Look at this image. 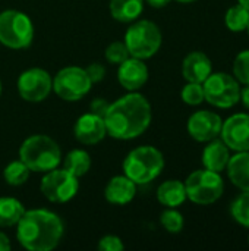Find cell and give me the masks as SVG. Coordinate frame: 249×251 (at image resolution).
<instances>
[{
    "mask_svg": "<svg viewBox=\"0 0 249 251\" xmlns=\"http://www.w3.org/2000/svg\"><path fill=\"white\" fill-rule=\"evenodd\" d=\"M238 3H239L241 6H244L245 9H248L249 10V0H238Z\"/></svg>",
    "mask_w": 249,
    "mask_h": 251,
    "instance_id": "obj_37",
    "label": "cell"
},
{
    "mask_svg": "<svg viewBox=\"0 0 249 251\" xmlns=\"http://www.w3.org/2000/svg\"><path fill=\"white\" fill-rule=\"evenodd\" d=\"M147 3L153 7H164L170 3V0H147Z\"/></svg>",
    "mask_w": 249,
    "mask_h": 251,
    "instance_id": "obj_36",
    "label": "cell"
},
{
    "mask_svg": "<svg viewBox=\"0 0 249 251\" xmlns=\"http://www.w3.org/2000/svg\"><path fill=\"white\" fill-rule=\"evenodd\" d=\"M248 243H249V237H248Z\"/></svg>",
    "mask_w": 249,
    "mask_h": 251,
    "instance_id": "obj_41",
    "label": "cell"
},
{
    "mask_svg": "<svg viewBox=\"0 0 249 251\" xmlns=\"http://www.w3.org/2000/svg\"><path fill=\"white\" fill-rule=\"evenodd\" d=\"M53 88V81L44 69L32 68L21 74L18 79V91L21 97L31 103H38L47 99Z\"/></svg>",
    "mask_w": 249,
    "mask_h": 251,
    "instance_id": "obj_11",
    "label": "cell"
},
{
    "mask_svg": "<svg viewBox=\"0 0 249 251\" xmlns=\"http://www.w3.org/2000/svg\"><path fill=\"white\" fill-rule=\"evenodd\" d=\"M91 168V157L85 150H72L68 153L63 169H66L69 174H72L76 178L84 176Z\"/></svg>",
    "mask_w": 249,
    "mask_h": 251,
    "instance_id": "obj_23",
    "label": "cell"
},
{
    "mask_svg": "<svg viewBox=\"0 0 249 251\" xmlns=\"http://www.w3.org/2000/svg\"><path fill=\"white\" fill-rule=\"evenodd\" d=\"M144 10V0H110V12L116 21L132 22Z\"/></svg>",
    "mask_w": 249,
    "mask_h": 251,
    "instance_id": "obj_21",
    "label": "cell"
},
{
    "mask_svg": "<svg viewBox=\"0 0 249 251\" xmlns=\"http://www.w3.org/2000/svg\"><path fill=\"white\" fill-rule=\"evenodd\" d=\"M233 75L239 84H249V50L241 51L233 62Z\"/></svg>",
    "mask_w": 249,
    "mask_h": 251,
    "instance_id": "obj_28",
    "label": "cell"
},
{
    "mask_svg": "<svg viewBox=\"0 0 249 251\" xmlns=\"http://www.w3.org/2000/svg\"><path fill=\"white\" fill-rule=\"evenodd\" d=\"M98 249L101 251H122L125 249L122 240L116 235H106L100 240Z\"/></svg>",
    "mask_w": 249,
    "mask_h": 251,
    "instance_id": "obj_31",
    "label": "cell"
},
{
    "mask_svg": "<svg viewBox=\"0 0 249 251\" xmlns=\"http://www.w3.org/2000/svg\"><path fill=\"white\" fill-rule=\"evenodd\" d=\"M104 54H106V59L110 63H114V65H120L122 62H125L131 56L125 41H114V43H112L106 49Z\"/></svg>",
    "mask_w": 249,
    "mask_h": 251,
    "instance_id": "obj_30",
    "label": "cell"
},
{
    "mask_svg": "<svg viewBox=\"0 0 249 251\" xmlns=\"http://www.w3.org/2000/svg\"><path fill=\"white\" fill-rule=\"evenodd\" d=\"M230 212L239 225L249 228V191H244L233 200Z\"/></svg>",
    "mask_w": 249,
    "mask_h": 251,
    "instance_id": "obj_26",
    "label": "cell"
},
{
    "mask_svg": "<svg viewBox=\"0 0 249 251\" xmlns=\"http://www.w3.org/2000/svg\"><path fill=\"white\" fill-rule=\"evenodd\" d=\"M248 22L249 10L245 9L244 6H241L239 3L236 6H232L225 15V24H226L227 29L233 31V32H241V31L247 29Z\"/></svg>",
    "mask_w": 249,
    "mask_h": 251,
    "instance_id": "obj_24",
    "label": "cell"
},
{
    "mask_svg": "<svg viewBox=\"0 0 249 251\" xmlns=\"http://www.w3.org/2000/svg\"><path fill=\"white\" fill-rule=\"evenodd\" d=\"M247 31H248V34H249V22H248V26H247Z\"/></svg>",
    "mask_w": 249,
    "mask_h": 251,
    "instance_id": "obj_40",
    "label": "cell"
},
{
    "mask_svg": "<svg viewBox=\"0 0 249 251\" xmlns=\"http://www.w3.org/2000/svg\"><path fill=\"white\" fill-rule=\"evenodd\" d=\"M23 213H25V207L19 200L12 197L0 199V226L18 225Z\"/></svg>",
    "mask_w": 249,
    "mask_h": 251,
    "instance_id": "obj_22",
    "label": "cell"
},
{
    "mask_svg": "<svg viewBox=\"0 0 249 251\" xmlns=\"http://www.w3.org/2000/svg\"><path fill=\"white\" fill-rule=\"evenodd\" d=\"M10 250V241L9 238L0 231V251H9Z\"/></svg>",
    "mask_w": 249,
    "mask_h": 251,
    "instance_id": "obj_35",
    "label": "cell"
},
{
    "mask_svg": "<svg viewBox=\"0 0 249 251\" xmlns=\"http://www.w3.org/2000/svg\"><path fill=\"white\" fill-rule=\"evenodd\" d=\"M204 99L214 107L229 109L239 103L241 99V84L238 79L226 72L210 74V76L203 82Z\"/></svg>",
    "mask_w": 249,
    "mask_h": 251,
    "instance_id": "obj_8",
    "label": "cell"
},
{
    "mask_svg": "<svg viewBox=\"0 0 249 251\" xmlns=\"http://www.w3.org/2000/svg\"><path fill=\"white\" fill-rule=\"evenodd\" d=\"M160 222H161L163 228H164L167 232H170V234H178V232H181V231L183 229V224H185L183 216H182L178 210L170 209V207H169V210H166V212L161 213Z\"/></svg>",
    "mask_w": 249,
    "mask_h": 251,
    "instance_id": "obj_27",
    "label": "cell"
},
{
    "mask_svg": "<svg viewBox=\"0 0 249 251\" xmlns=\"http://www.w3.org/2000/svg\"><path fill=\"white\" fill-rule=\"evenodd\" d=\"M91 79L85 69L78 66H68L57 72L53 79V90L66 101H76L91 90Z\"/></svg>",
    "mask_w": 249,
    "mask_h": 251,
    "instance_id": "obj_9",
    "label": "cell"
},
{
    "mask_svg": "<svg viewBox=\"0 0 249 251\" xmlns=\"http://www.w3.org/2000/svg\"><path fill=\"white\" fill-rule=\"evenodd\" d=\"M0 94H1V81H0Z\"/></svg>",
    "mask_w": 249,
    "mask_h": 251,
    "instance_id": "obj_39",
    "label": "cell"
},
{
    "mask_svg": "<svg viewBox=\"0 0 249 251\" xmlns=\"http://www.w3.org/2000/svg\"><path fill=\"white\" fill-rule=\"evenodd\" d=\"M226 169L233 185L242 191H249V150L236 151L235 156H230Z\"/></svg>",
    "mask_w": 249,
    "mask_h": 251,
    "instance_id": "obj_19",
    "label": "cell"
},
{
    "mask_svg": "<svg viewBox=\"0 0 249 251\" xmlns=\"http://www.w3.org/2000/svg\"><path fill=\"white\" fill-rule=\"evenodd\" d=\"M29 168L19 159L16 162H12L9 163L6 168H4V172H3V176L6 179V182L12 187H19L22 184H25L29 178Z\"/></svg>",
    "mask_w": 249,
    "mask_h": 251,
    "instance_id": "obj_25",
    "label": "cell"
},
{
    "mask_svg": "<svg viewBox=\"0 0 249 251\" xmlns=\"http://www.w3.org/2000/svg\"><path fill=\"white\" fill-rule=\"evenodd\" d=\"M185 184L186 197L200 206H208L216 203L225 191V182L219 172L200 169L192 172Z\"/></svg>",
    "mask_w": 249,
    "mask_h": 251,
    "instance_id": "obj_5",
    "label": "cell"
},
{
    "mask_svg": "<svg viewBox=\"0 0 249 251\" xmlns=\"http://www.w3.org/2000/svg\"><path fill=\"white\" fill-rule=\"evenodd\" d=\"M16 237L26 250H54L63 237V222L56 213L44 209L25 210L18 222Z\"/></svg>",
    "mask_w": 249,
    "mask_h": 251,
    "instance_id": "obj_2",
    "label": "cell"
},
{
    "mask_svg": "<svg viewBox=\"0 0 249 251\" xmlns=\"http://www.w3.org/2000/svg\"><path fill=\"white\" fill-rule=\"evenodd\" d=\"M73 134H75L76 140L82 144L90 146V144L100 143L107 134L104 118H101L92 112L79 116V119L75 124Z\"/></svg>",
    "mask_w": 249,
    "mask_h": 251,
    "instance_id": "obj_14",
    "label": "cell"
},
{
    "mask_svg": "<svg viewBox=\"0 0 249 251\" xmlns=\"http://www.w3.org/2000/svg\"><path fill=\"white\" fill-rule=\"evenodd\" d=\"M109 106H110V103H107V100L98 97V99H95V100L91 101V112L95 113V115H98V116H101V118H104Z\"/></svg>",
    "mask_w": 249,
    "mask_h": 251,
    "instance_id": "obj_33",
    "label": "cell"
},
{
    "mask_svg": "<svg viewBox=\"0 0 249 251\" xmlns=\"http://www.w3.org/2000/svg\"><path fill=\"white\" fill-rule=\"evenodd\" d=\"M19 159L32 172H48L60 165L62 151L60 147L47 135H31L28 137L21 149Z\"/></svg>",
    "mask_w": 249,
    "mask_h": 251,
    "instance_id": "obj_3",
    "label": "cell"
},
{
    "mask_svg": "<svg viewBox=\"0 0 249 251\" xmlns=\"http://www.w3.org/2000/svg\"><path fill=\"white\" fill-rule=\"evenodd\" d=\"M85 71H87V74H88V76H90L92 84L94 82H100L104 78V74H106V68L101 63H98V62L91 63Z\"/></svg>",
    "mask_w": 249,
    "mask_h": 251,
    "instance_id": "obj_32",
    "label": "cell"
},
{
    "mask_svg": "<svg viewBox=\"0 0 249 251\" xmlns=\"http://www.w3.org/2000/svg\"><path fill=\"white\" fill-rule=\"evenodd\" d=\"M125 44L132 57L144 60L158 51L161 46V32L154 22L142 19L128 28Z\"/></svg>",
    "mask_w": 249,
    "mask_h": 251,
    "instance_id": "obj_6",
    "label": "cell"
},
{
    "mask_svg": "<svg viewBox=\"0 0 249 251\" xmlns=\"http://www.w3.org/2000/svg\"><path fill=\"white\" fill-rule=\"evenodd\" d=\"M230 159V149L223 143V140H211L203 151V165L208 171L222 172L226 169Z\"/></svg>",
    "mask_w": 249,
    "mask_h": 251,
    "instance_id": "obj_18",
    "label": "cell"
},
{
    "mask_svg": "<svg viewBox=\"0 0 249 251\" xmlns=\"http://www.w3.org/2000/svg\"><path fill=\"white\" fill-rule=\"evenodd\" d=\"M79 190L78 178L66 169H53L45 172L41 181L43 196L53 203H66L72 200Z\"/></svg>",
    "mask_w": 249,
    "mask_h": 251,
    "instance_id": "obj_10",
    "label": "cell"
},
{
    "mask_svg": "<svg viewBox=\"0 0 249 251\" xmlns=\"http://www.w3.org/2000/svg\"><path fill=\"white\" fill-rule=\"evenodd\" d=\"M178 1H181V3H191V1H195V0H178Z\"/></svg>",
    "mask_w": 249,
    "mask_h": 251,
    "instance_id": "obj_38",
    "label": "cell"
},
{
    "mask_svg": "<svg viewBox=\"0 0 249 251\" xmlns=\"http://www.w3.org/2000/svg\"><path fill=\"white\" fill-rule=\"evenodd\" d=\"M157 199L166 207H170V209L179 207L188 199L185 184L178 179H169L163 182L157 190Z\"/></svg>",
    "mask_w": 249,
    "mask_h": 251,
    "instance_id": "obj_20",
    "label": "cell"
},
{
    "mask_svg": "<svg viewBox=\"0 0 249 251\" xmlns=\"http://www.w3.org/2000/svg\"><path fill=\"white\" fill-rule=\"evenodd\" d=\"M223 119L219 113L210 110H198L188 119L189 135L200 143H208L220 135Z\"/></svg>",
    "mask_w": 249,
    "mask_h": 251,
    "instance_id": "obj_13",
    "label": "cell"
},
{
    "mask_svg": "<svg viewBox=\"0 0 249 251\" xmlns=\"http://www.w3.org/2000/svg\"><path fill=\"white\" fill-rule=\"evenodd\" d=\"M181 96H182V100L189 106H198L205 100L204 88H203V84H200V82H188L183 87Z\"/></svg>",
    "mask_w": 249,
    "mask_h": 251,
    "instance_id": "obj_29",
    "label": "cell"
},
{
    "mask_svg": "<svg viewBox=\"0 0 249 251\" xmlns=\"http://www.w3.org/2000/svg\"><path fill=\"white\" fill-rule=\"evenodd\" d=\"M223 143L233 151L249 150V115L235 113L227 118L220 131Z\"/></svg>",
    "mask_w": 249,
    "mask_h": 251,
    "instance_id": "obj_12",
    "label": "cell"
},
{
    "mask_svg": "<svg viewBox=\"0 0 249 251\" xmlns=\"http://www.w3.org/2000/svg\"><path fill=\"white\" fill-rule=\"evenodd\" d=\"M151 106L148 100L138 93H129L110 103L104 124L107 134L117 140H132L147 131L151 124Z\"/></svg>",
    "mask_w": 249,
    "mask_h": 251,
    "instance_id": "obj_1",
    "label": "cell"
},
{
    "mask_svg": "<svg viewBox=\"0 0 249 251\" xmlns=\"http://www.w3.org/2000/svg\"><path fill=\"white\" fill-rule=\"evenodd\" d=\"M164 168V157L160 150L151 146H142L132 150L125 162L123 172L136 185L154 181Z\"/></svg>",
    "mask_w": 249,
    "mask_h": 251,
    "instance_id": "obj_4",
    "label": "cell"
},
{
    "mask_svg": "<svg viewBox=\"0 0 249 251\" xmlns=\"http://www.w3.org/2000/svg\"><path fill=\"white\" fill-rule=\"evenodd\" d=\"M135 194H136V184L132 179H129L126 175L112 178L104 190V196L107 201L112 204H119V206H123L132 201Z\"/></svg>",
    "mask_w": 249,
    "mask_h": 251,
    "instance_id": "obj_17",
    "label": "cell"
},
{
    "mask_svg": "<svg viewBox=\"0 0 249 251\" xmlns=\"http://www.w3.org/2000/svg\"><path fill=\"white\" fill-rule=\"evenodd\" d=\"M117 79L120 85L129 91L139 90L148 79V68L141 59L129 56L119 65Z\"/></svg>",
    "mask_w": 249,
    "mask_h": 251,
    "instance_id": "obj_15",
    "label": "cell"
},
{
    "mask_svg": "<svg viewBox=\"0 0 249 251\" xmlns=\"http://www.w3.org/2000/svg\"><path fill=\"white\" fill-rule=\"evenodd\" d=\"M213 72V65L210 57L203 51L189 53L182 63V75L188 82L203 84Z\"/></svg>",
    "mask_w": 249,
    "mask_h": 251,
    "instance_id": "obj_16",
    "label": "cell"
},
{
    "mask_svg": "<svg viewBox=\"0 0 249 251\" xmlns=\"http://www.w3.org/2000/svg\"><path fill=\"white\" fill-rule=\"evenodd\" d=\"M34 25L26 13L4 10L0 13V43L10 49H25L32 43Z\"/></svg>",
    "mask_w": 249,
    "mask_h": 251,
    "instance_id": "obj_7",
    "label": "cell"
},
{
    "mask_svg": "<svg viewBox=\"0 0 249 251\" xmlns=\"http://www.w3.org/2000/svg\"><path fill=\"white\" fill-rule=\"evenodd\" d=\"M239 101H242V104L249 110V84H247L241 90V99H239Z\"/></svg>",
    "mask_w": 249,
    "mask_h": 251,
    "instance_id": "obj_34",
    "label": "cell"
}]
</instances>
